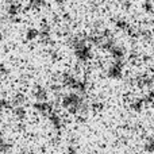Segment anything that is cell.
Returning <instances> with one entry per match:
<instances>
[{
    "label": "cell",
    "mask_w": 154,
    "mask_h": 154,
    "mask_svg": "<svg viewBox=\"0 0 154 154\" xmlns=\"http://www.w3.org/2000/svg\"><path fill=\"white\" fill-rule=\"evenodd\" d=\"M5 14H7V16L10 19H16L22 14V5L19 3L11 2L5 8Z\"/></svg>",
    "instance_id": "cell-2"
},
{
    "label": "cell",
    "mask_w": 154,
    "mask_h": 154,
    "mask_svg": "<svg viewBox=\"0 0 154 154\" xmlns=\"http://www.w3.org/2000/svg\"><path fill=\"white\" fill-rule=\"evenodd\" d=\"M37 38H39V30L34 29V27L27 29V31H26V39L27 41H34V39H37Z\"/></svg>",
    "instance_id": "cell-6"
},
{
    "label": "cell",
    "mask_w": 154,
    "mask_h": 154,
    "mask_svg": "<svg viewBox=\"0 0 154 154\" xmlns=\"http://www.w3.org/2000/svg\"><path fill=\"white\" fill-rule=\"evenodd\" d=\"M73 50H75L76 57L80 61H87L91 57V48L88 45L87 39L84 38H75L73 41Z\"/></svg>",
    "instance_id": "cell-1"
},
{
    "label": "cell",
    "mask_w": 154,
    "mask_h": 154,
    "mask_svg": "<svg viewBox=\"0 0 154 154\" xmlns=\"http://www.w3.org/2000/svg\"><path fill=\"white\" fill-rule=\"evenodd\" d=\"M115 26H116V29H119L120 31H125V32H131V30H133L131 24L128 23L127 20H125V19H116V20H115Z\"/></svg>",
    "instance_id": "cell-3"
},
{
    "label": "cell",
    "mask_w": 154,
    "mask_h": 154,
    "mask_svg": "<svg viewBox=\"0 0 154 154\" xmlns=\"http://www.w3.org/2000/svg\"><path fill=\"white\" fill-rule=\"evenodd\" d=\"M142 8H143L146 12L154 14V3H153V0H145V2L142 3Z\"/></svg>",
    "instance_id": "cell-7"
},
{
    "label": "cell",
    "mask_w": 154,
    "mask_h": 154,
    "mask_svg": "<svg viewBox=\"0 0 154 154\" xmlns=\"http://www.w3.org/2000/svg\"><path fill=\"white\" fill-rule=\"evenodd\" d=\"M50 35H51L50 27L48 24H42V27L39 29V38L43 42H48V41H50Z\"/></svg>",
    "instance_id": "cell-4"
},
{
    "label": "cell",
    "mask_w": 154,
    "mask_h": 154,
    "mask_svg": "<svg viewBox=\"0 0 154 154\" xmlns=\"http://www.w3.org/2000/svg\"><path fill=\"white\" fill-rule=\"evenodd\" d=\"M26 3L30 10H41L42 7H45L46 0H26Z\"/></svg>",
    "instance_id": "cell-5"
},
{
    "label": "cell",
    "mask_w": 154,
    "mask_h": 154,
    "mask_svg": "<svg viewBox=\"0 0 154 154\" xmlns=\"http://www.w3.org/2000/svg\"><path fill=\"white\" fill-rule=\"evenodd\" d=\"M120 3H122V4H128V2H130V0H119Z\"/></svg>",
    "instance_id": "cell-8"
}]
</instances>
